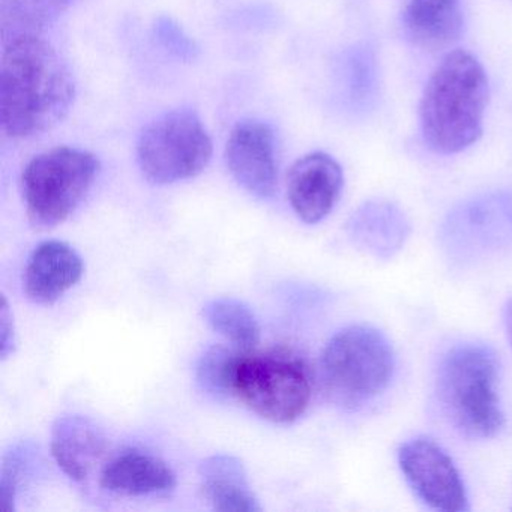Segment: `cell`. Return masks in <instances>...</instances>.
Listing matches in <instances>:
<instances>
[{"label": "cell", "mask_w": 512, "mask_h": 512, "mask_svg": "<svg viewBox=\"0 0 512 512\" xmlns=\"http://www.w3.org/2000/svg\"><path fill=\"white\" fill-rule=\"evenodd\" d=\"M76 100L73 71L43 37L2 44L0 125L11 140L31 139L64 121Z\"/></svg>", "instance_id": "obj_1"}, {"label": "cell", "mask_w": 512, "mask_h": 512, "mask_svg": "<svg viewBox=\"0 0 512 512\" xmlns=\"http://www.w3.org/2000/svg\"><path fill=\"white\" fill-rule=\"evenodd\" d=\"M488 104V79L466 50L446 55L433 71L419 106L425 145L440 155L466 151L481 139Z\"/></svg>", "instance_id": "obj_2"}, {"label": "cell", "mask_w": 512, "mask_h": 512, "mask_svg": "<svg viewBox=\"0 0 512 512\" xmlns=\"http://www.w3.org/2000/svg\"><path fill=\"white\" fill-rule=\"evenodd\" d=\"M497 379L496 353L484 344L455 346L440 362L437 397L446 418L464 436L490 439L502 430Z\"/></svg>", "instance_id": "obj_3"}, {"label": "cell", "mask_w": 512, "mask_h": 512, "mask_svg": "<svg viewBox=\"0 0 512 512\" xmlns=\"http://www.w3.org/2000/svg\"><path fill=\"white\" fill-rule=\"evenodd\" d=\"M395 355L388 338L376 328L341 329L323 349L320 380L326 397L344 410H356L388 388Z\"/></svg>", "instance_id": "obj_4"}, {"label": "cell", "mask_w": 512, "mask_h": 512, "mask_svg": "<svg viewBox=\"0 0 512 512\" xmlns=\"http://www.w3.org/2000/svg\"><path fill=\"white\" fill-rule=\"evenodd\" d=\"M313 379L304 359L287 350L236 353L230 395L266 421L289 424L310 406Z\"/></svg>", "instance_id": "obj_5"}, {"label": "cell", "mask_w": 512, "mask_h": 512, "mask_svg": "<svg viewBox=\"0 0 512 512\" xmlns=\"http://www.w3.org/2000/svg\"><path fill=\"white\" fill-rule=\"evenodd\" d=\"M101 163L80 148L58 146L29 161L23 170L26 214L37 229H52L67 221L91 193Z\"/></svg>", "instance_id": "obj_6"}, {"label": "cell", "mask_w": 512, "mask_h": 512, "mask_svg": "<svg viewBox=\"0 0 512 512\" xmlns=\"http://www.w3.org/2000/svg\"><path fill=\"white\" fill-rule=\"evenodd\" d=\"M212 140L200 116L188 107L149 122L137 142L140 172L151 184L170 185L196 178L212 158Z\"/></svg>", "instance_id": "obj_7"}, {"label": "cell", "mask_w": 512, "mask_h": 512, "mask_svg": "<svg viewBox=\"0 0 512 512\" xmlns=\"http://www.w3.org/2000/svg\"><path fill=\"white\" fill-rule=\"evenodd\" d=\"M398 464L416 496L443 512L469 509L466 487L454 460L430 437L407 440L398 451Z\"/></svg>", "instance_id": "obj_8"}, {"label": "cell", "mask_w": 512, "mask_h": 512, "mask_svg": "<svg viewBox=\"0 0 512 512\" xmlns=\"http://www.w3.org/2000/svg\"><path fill=\"white\" fill-rule=\"evenodd\" d=\"M227 169L239 187L260 200L278 190L277 137L266 122L247 119L233 127L226 143Z\"/></svg>", "instance_id": "obj_9"}, {"label": "cell", "mask_w": 512, "mask_h": 512, "mask_svg": "<svg viewBox=\"0 0 512 512\" xmlns=\"http://www.w3.org/2000/svg\"><path fill=\"white\" fill-rule=\"evenodd\" d=\"M344 173L325 152L299 158L287 176V197L299 220L317 224L325 220L340 200Z\"/></svg>", "instance_id": "obj_10"}, {"label": "cell", "mask_w": 512, "mask_h": 512, "mask_svg": "<svg viewBox=\"0 0 512 512\" xmlns=\"http://www.w3.org/2000/svg\"><path fill=\"white\" fill-rule=\"evenodd\" d=\"M82 257L67 242L46 241L29 257L23 289L35 304L52 305L82 280Z\"/></svg>", "instance_id": "obj_11"}, {"label": "cell", "mask_w": 512, "mask_h": 512, "mask_svg": "<svg viewBox=\"0 0 512 512\" xmlns=\"http://www.w3.org/2000/svg\"><path fill=\"white\" fill-rule=\"evenodd\" d=\"M109 448V440L97 422L82 415H65L52 428L53 458L65 475L77 482L88 481Z\"/></svg>", "instance_id": "obj_12"}, {"label": "cell", "mask_w": 512, "mask_h": 512, "mask_svg": "<svg viewBox=\"0 0 512 512\" xmlns=\"http://www.w3.org/2000/svg\"><path fill=\"white\" fill-rule=\"evenodd\" d=\"M347 230L353 244L365 253L377 259H391L406 244L410 224L394 203L371 200L352 215Z\"/></svg>", "instance_id": "obj_13"}, {"label": "cell", "mask_w": 512, "mask_h": 512, "mask_svg": "<svg viewBox=\"0 0 512 512\" xmlns=\"http://www.w3.org/2000/svg\"><path fill=\"white\" fill-rule=\"evenodd\" d=\"M100 484L104 490L119 496H149L172 491L176 487V475L155 455L130 449L103 467Z\"/></svg>", "instance_id": "obj_14"}, {"label": "cell", "mask_w": 512, "mask_h": 512, "mask_svg": "<svg viewBox=\"0 0 512 512\" xmlns=\"http://www.w3.org/2000/svg\"><path fill=\"white\" fill-rule=\"evenodd\" d=\"M404 32L419 49L437 52L460 40L464 28L461 0H409Z\"/></svg>", "instance_id": "obj_15"}, {"label": "cell", "mask_w": 512, "mask_h": 512, "mask_svg": "<svg viewBox=\"0 0 512 512\" xmlns=\"http://www.w3.org/2000/svg\"><path fill=\"white\" fill-rule=\"evenodd\" d=\"M199 478L203 497L215 511H262L239 458L227 454L212 455L200 463Z\"/></svg>", "instance_id": "obj_16"}, {"label": "cell", "mask_w": 512, "mask_h": 512, "mask_svg": "<svg viewBox=\"0 0 512 512\" xmlns=\"http://www.w3.org/2000/svg\"><path fill=\"white\" fill-rule=\"evenodd\" d=\"M73 0H0L2 44L20 38L43 37Z\"/></svg>", "instance_id": "obj_17"}, {"label": "cell", "mask_w": 512, "mask_h": 512, "mask_svg": "<svg viewBox=\"0 0 512 512\" xmlns=\"http://www.w3.org/2000/svg\"><path fill=\"white\" fill-rule=\"evenodd\" d=\"M203 319L218 334L242 350L260 341V326L251 308L235 298L212 299L203 307Z\"/></svg>", "instance_id": "obj_18"}, {"label": "cell", "mask_w": 512, "mask_h": 512, "mask_svg": "<svg viewBox=\"0 0 512 512\" xmlns=\"http://www.w3.org/2000/svg\"><path fill=\"white\" fill-rule=\"evenodd\" d=\"M235 352L224 347H211L197 364L196 380L203 392L215 398L230 395V371Z\"/></svg>", "instance_id": "obj_19"}, {"label": "cell", "mask_w": 512, "mask_h": 512, "mask_svg": "<svg viewBox=\"0 0 512 512\" xmlns=\"http://www.w3.org/2000/svg\"><path fill=\"white\" fill-rule=\"evenodd\" d=\"M152 35L161 49L175 56L179 61L191 62L199 55V47L185 34L178 22L170 17L161 16L152 26Z\"/></svg>", "instance_id": "obj_20"}, {"label": "cell", "mask_w": 512, "mask_h": 512, "mask_svg": "<svg viewBox=\"0 0 512 512\" xmlns=\"http://www.w3.org/2000/svg\"><path fill=\"white\" fill-rule=\"evenodd\" d=\"M16 350V328H14V317L11 313L7 298H2L0 308V358L2 361L10 358Z\"/></svg>", "instance_id": "obj_21"}, {"label": "cell", "mask_w": 512, "mask_h": 512, "mask_svg": "<svg viewBox=\"0 0 512 512\" xmlns=\"http://www.w3.org/2000/svg\"><path fill=\"white\" fill-rule=\"evenodd\" d=\"M503 319H505L506 334H508L509 343H511L512 346V298L509 299L508 304H506Z\"/></svg>", "instance_id": "obj_22"}]
</instances>
